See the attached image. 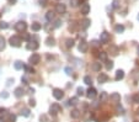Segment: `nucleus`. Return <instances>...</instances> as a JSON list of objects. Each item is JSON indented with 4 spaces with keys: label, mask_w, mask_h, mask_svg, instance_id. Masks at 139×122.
I'll return each mask as SVG.
<instances>
[{
    "label": "nucleus",
    "mask_w": 139,
    "mask_h": 122,
    "mask_svg": "<svg viewBox=\"0 0 139 122\" xmlns=\"http://www.w3.org/2000/svg\"><path fill=\"white\" fill-rule=\"evenodd\" d=\"M107 99H108V95L106 93H101V95H100V101H101V102H105Z\"/></svg>",
    "instance_id": "c756f323"
},
{
    "label": "nucleus",
    "mask_w": 139,
    "mask_h": 122,
    "mask_svg": "<svg viewBox=\"0 0 139 122\" xmlns=\"http://www.w3.org/2000/svg\"><path fill=\"white\" fill-rule=\"evenodd\" d=\"M40 121L41 122H48V117H47V115H41L40 116Z\"/></svg>",
    "instance_id": "58836bf2"
},
{
    "label": "nucleus",
    "mask_w": 139,
    "mask_h": 122,
    "mask_svg": "<svg viewBox=\"0 0 139 122\" xmlns=\"http://www.w3.org/2000/svg\"><path fill=\"white\" fill-rule=\"evenodd\" d=\"M5 112H6V110H5V108H0V116L4 115Z\"/></svg>",
    "instance_id": "3c124183"
},
{
    "label": "nucleus",
    "mask_w": 139,
    "mask_h": 122,
    "mask_svg": "<svg viewBox=\"0 0 139 122\" xmlns=\"http://www.w3.org/2000/svg\"><path fill=\"white\" fill-rule=\"evenodd\" d=\"M11 83H14V79H7V84H6V85L10 86V85H11Z\"/></svg>",
    "instance_id": "8fccbe9b"
},
{
    "label": "nucleus",
    "mask_w": 139,
    "mask_h": 122,
    "mask_svg": "<svg viewBox=\"0 0 139 122\" xmlns=\"http://www.w3.org/2000/svg\"><path fill=\"white\" fill-rule=\"evenodd\" d=\"M46 44H47V46H49V47H53V46L56 44V40H54L52 36L47 37V38H46Z\"/></svg>",
    "instance_id": "a211bd4d"
},
{
    "label": "nucleus",
    "mask_w": 139,
    "mask_h": 122,
    "mask_svg": "<svg viewBox=\"0 0 139 122\" xmlns=\"http://www.w3.org/2000/svg\"><path fill=\"white\" fill-rule=\"evenodd\" d=\"M112 7H113V9H117V7H118V0H113V3H112Z\"/></svg>",
    "instance_id": "37998d69"
},
{
    "label": "nucleus",
    "mask_w": 139,
    "mask_h": 122,
    "mask_svg": "<svg viewBox=\"0 0 139 122\" xmlns=\"http://www.w3.org/2000/svg\"><path fill=\"white\" fill-rule=\"evenodd\" d=\"M23 69H25V72L28 73V74H33V73H35V69L32 68V65H25Z\"/></svg>",
    "instance_id": "b1692460"
},
{
    "label": "nucleus",
    "mask_w": 139,
    "mask_h": 122,
    "mask_svg": "<svg viewBox=\"0 0 139 122\" xmlns=\"http://www.w3.org/2000/svg\"><path fill=\"white\" fill-rule=\"evenodd\" d=\"M9 120H10V122H15V121H16V116H15L14 114L9 115Z\"/></svg>",
    "instance_id": "79ce46f5"
},
{
    "label": "nucleus",
    "mask_w": 139,
    "mask_h": 122,
    "mask_svg": "<svg viewBox=\"0 0 139 122\" xmlns=\"http://www.w3.org/2000/svg\"><path fill=\"white\" fill-rule=\"evenodd\" d=\"M0 17H1V13H0Z\"/></svg>",
    "instance_id": "bf43d9fd"
},
{
    "label": "nucleus",
    "mask_w": 139,
    "mask_h": 122,
    "mask_svg": "<svg viewBox=\"0 0 139 122\" xmlns=\"http://www.w3.org/2000/svg\"><path fill=\"white\" fill-rule=\"evenodd\" d=\"M100 43H101V42H98V41H91V44H92L94 47H97Z\"/></svg>",
    "instance_id": "de8ad7c7"
},
{
    "label": "nucleus",
    "mask_w": 139,
    "mask_h": 122,
    "mask_svg": "<svg viewBox=\"0 0 139 122\" xmlns=\"http://www.w3.org/2000/svg\"><path fill=\"white\" fill-rule=\"evenodd\" d=\"M65 10H67V7H65L64 4H57L56 5V11L58 14H64Z\"/></svg>",
    "instance_id": "ddd939ff"
},
{
    "label": "nucleus",
    "mask_w": 139,
    "mask_h": 122,
    "mask_svg": "<svg viewBox=\"0 0 139 122\" xmlns=\"http://www.w3.org/2000/svg\"><path fill=\"white\" fill-rule=\"evenodd\" d=\"M53 96L56 97L57 100H60V99H63V96H64V93H63L62 89L56 88V89H53Z\"/></svg>",
    "instance_id": "0eeeda50"
},
{
    "label": "nucleus",
    "mask_w": 139,
    "mask_h": 122,
    "mask_svg": "<svg viewBox=\"0 0 139 122\" xmlns=\"http://www.w3.org/2000/svg\"><path fill=\"white\" fill-rule=\"evenodd\" d=\"M31 29H32V31L37 32V31H40V30L42 29V25L40 22H33V23L31 25Z\"/></svg>",
    "instance_id": "6ab92c4d"
},
{
    "label": "nucleus",
    "mask_w": 139,
    "mask_h": 122,
    "mask_svg": "<svg viewBox=\"0 0 139 122\" xmlns=\"http://www.w3.org/2000/svg\"><path fill=\"white\" fill-rule=\"evenodd\" d=\"M27 29V23L25 21H19L15 23V30L17 31V32H25Z\"/></svg>",
    "instance_id": "7ed1b4c3"
},
{
    "label": "nucleus",
    "mask_w": 139,
    "mask_h": 122,
    "mask_svg": "<svg viewBox=\"0 0 139 122\" xmlns=\"http://www.w3.org/2000/svg\"><path fill=\"white\" fill-rule=\"evenodd\" d=\"M38 1H40L41 6H47V4H48V0H38Z\"/></svg>",
    "instance_id": "ea45409f"
},
{
    "label": "nucleus",
    "mask_w": 139,
    "mask_h": 122,
    "mask_svg": "<svg viewBox=\"0 0 139 122\" xmlns=\"http://www.w3.org/2000/svg\"><path fill=\"white\" fill-rule=\"evenodd\" d=\"M116 111H117V115H124V108L122 107L121 105L116 106Z\"/></svg>",
    "instance_id": "bb28decb"
},
{
    "label": "nucleus",
    "mask_w": 139,
    "mask_h": 122,
    "mask_svg": "<svg viewBox=\"0 0 139 122\" xmlns=\"http://www.w3.org/2000/svg\"><path fill=\"white\" fill-rule=\"evenodd\" d=\"M97 81L100 83V84L107 83V81H108V75H107L106 73H101V74L97 77Z\"/></svg>",
    "instance_id": "6e6552de"
},
{
    "label": "nucleus",
    "mask_w": 139,
    "mask_h": 122,
    "mask_svg": "<svg viewBox=\"0 0 139 122\" xmlns=\"http://www.w3.org/2000/svg\"><path fill=\"white\" fill-rule=\"evenodd\" d=\"M23 38H25L26 41H28V42H30V40H31V36H30V35H25V36H23Z\"/></svg>",
    "instance_id": "09e8293b"
},
{
    "label": "nucleus",
    "mask_w": 139,
    "mask_h": 122,
    "mask_svg": "<svg viewBox=\"0 0 139 122\" xmlns=\"http://www.w3.org/2000/svg\"><path fill=\"white\" fill-rule=\"evenodd\" d=\"M106 68L110 70V69H112L113 68V62L112 60H106Z\"/></svg>",
    "instance_id": "f704fd0d"
},
{
    "label": "nucleus",
    "mask_w": 139,
    "mask_h": 122,
    "mask_svg": "<svg viewBox=\"0 0 139 122\" xmlns=\"http://www.w3.org/2000/svg\"><path fill=\"white\" fill-rule=\"evenodd\" d=\"M98 58H100L101 60L106 62V60H107V53H106V52H100V53H98Z\"/></svg>",
    "instance_id": "cd10ccee"
},
{
    "label": "nucleus",
    "mask_w": 139,
    "mask_h": 122,
    "mask_svg": "<svg viewBox=\"0 0 139 122\" xmlns=\"http://www.w3.org/2000/svg\"><path fill=\"white\" fill-rule=\"evenodd\" d=\"M7 27H9V25H7V22H5V21H1V22H0V29L6 30Z\"/></svg>",
    "instance_id": "e433bc0d"
},
{
    "label": "nucleus",
    "mask_w": 139,
    "mask_h": 122,
    "mask_svg": "<svg viewBox=\"0 0 139 122\" xmlns=\"http://www.w3.org/2000/svg\"><path fill=\"white\" fill-rule=\"evenodd\" d=\"M0 97H1V99H7V97H9V93H7V91H1V93H0Z\"/></svg>",
    "instance_id": "4c0bfd02"
},
{
    "label": "nucleus",
    "mask_w": 139,
    "mask_h": 122,
    "mask_svg": "<svg viewBox=\"0 0 139 122\" xmlns=\"http://www.w3.org/2000/svg\"><path fill=\"white\" fill-rule=\"evenodd\" d=\"M0 122H4V120H1V118H0Z\"/></svg>",
    "instance_id": "5fc2aeb1"
},
{
    "label": "nucleus",
    "mask_w": 139,
    "mask_h": 122,
    "mask_svg": "<svg viewBox=\"0 0 139 122\" xmlns=\"http://www.w3.org/2000/svg\"><path fill=\"white\" fill-rule=\"evenodd\" d=\"M57 1H62V0H57Z\"/></svg>",
    "instance_id": "4d7b16f0"
},
{
    "label": "nucleus",
    "mask_w": 139,
    "mask_h": 122,
    "mask_svg": "<svg viewBox=\"0 0 139 122\" xmlns=\"http://www.w3.org/2000/svg\"><path fill=\"white\" fill-rule=\"evenodd\" d=\"M96 95H97V91H96V89L95 88H89L87 89V91H86V96L90 99V100H94L95 97H96Z\"/></svg>",
    "instance_id": "39448f33"
},
{
    "label": "nucleus",
    "mask_w": 139,
    "mask_h": 122,
    "mask_svg": "<svg viewBox=\"0 0 139 122\" xmlns=\"http://www.w3.org/2000/svg\"><path fill=\"white\" fill-rule=\"evenodd\" d=\"M77 93L79 96H83L84 94H85V90H84V88H81V86H79L78 88V90H77Z\"/></svg>",
    "instance_id": "c9c22d12"
},
{
    "label": "nucleus",
    "mask_w": 139,
    "mask_h": 122,
    "mask_svg": "<svg viewBox=\"0 0 139 122\" xmlns=\"http://www.w3.org/2000/svg\"><path fill=\"white\" fill-rule=\"evenodd\" d=\"M132 101L134 102V104H139V93L133 94V96H132Z\"/></svg>",
    "instance_id": "c85d7f7f"
},
{
    "label": "nucleus",
    "mask_w": 139,
    "mask_h": 122,
    "mask_svg": "<svg viewBox=\"0 0 139 122\" xmlns=\"http://www.w3.org/2000/svg\"><path fill=\"white\" fill-rule=\"evenodd\" d=\"M110 99H111L112 102H119L121 101V95L118 93H112L110 95Z\"/></svg>",
    "instance_id": "4468645a"
},
{
    "label": "nucleus",
    "mask_w": 139,
    "mask_h": 122,
    "mask_svg": "<svg viewBox=\"0 0 139 122\" xmlns=\"http://www.w3.org/2000/svg\"><path fill=\"white\" fill-rule=\"evenodd\" d=\"M28 91H30L31 94H33V93H35V89H33V88H30V90H28Z\"/></svg>",
    "instance_id": "864d4df0"
},
{
    "label": "nucleus",
    "mask_w": 139,
    "mask_h": 122,
    "mask_svg": "<svg viewBox=\"0 0 139 122\" xmlns=\"http://www.w3.org/2000/svg\"><path fill=\"white\" fill-rule=\"evenodd\" d=\"M64 70H65V73H67L68 75H70V74L73 73V69H71L70 67H65V69H64Z\"/></svg>",
    "instance_id": "a19ab883"
},
{
    "label": "nucleus",
    "mask_w": 139,
    "mask_h": 122,
    "mask_svg": "<svg viewBox=\"0 0 139 122\" xmlns=\"http://www.w3.org/2000/svg\"><path fill=\"white\" fill-rule=\"evenodd\" d=\"M138 20H139V14H138Z\"/></svg>",
    "instance_id": "13d9d810"
},
{
    "label": "nucleus",
    "mask_w": 139,
    "mask_h": 122,
    "mask_svg": "<svg viewBox=\"0 0 139 122\" xmlns=\"http://www.w3.org/2000/svg\"><path fill=\"white\" fill-rule=\"evenodd\" d=\"M138 54H139V47H138Z\"/></svg>",
    "instance_id": "6e6d98bb"
},
{
    "label": "nucleus",
    "mask_w": 139,
    "mask_h": 122,
    "mask_svg": "<svg viewBox=\"0 0 139 122\" xmlns=\"http://www.w3.org/2000/svg\"><path fill=\"white\" fill-rule=\"evenodd\" d=\"M28 104H30V106H32V107H33V106H36V101L33 100V99H31V100L28 101Z\"/></svg>",
    "instance_id": "a18cd8bd"
},
{
    "label": "nucleus",
    "mask_w": 139,
    "mask_h": 122,
    "mask_svg": "<svg viewBox=\"0 0 139 122\" xmlns=\"http://www.w3.org/2000/svg\"><path fill=\"white\" fill-rule=\"evenodd\" d=\"M7 1H9V4L14 5V4H16V1H17V0H7Z\"/></svg>",
    "instance_id": "603ef678"
},
{
    "label": "nucleus",
    "mask_w": 139,
    "mask_h": 122,
    "mask_svg": "<svg viewBox=\"0 0 139 122\" xmlns=\"http://www.w3.org/2000/svg\"><path fill=\"white\" fill-rule=\"evenodd\" d=\"M79 51L81 52V53H85V52H87V48H89V46H87V43L85 42V41H80V43H79Z\"/></svg>",
    "instance_id": "1a4fd4ad"
},
{
    "label": "nucleus",
    "mask_w": 139,
    "mask_h": 122,
    "mask_svg": "<svg viewBox=\"0 0 139 122\" xmlns=\"http://www.w3.org/2000/svg\"><path fill=\"white\" fill-rule=\"evenodd\" d=\"M110 40H111V36H110V33L108 32H102L101 35H100V42L101 44H105V43H108L110 42Z\"/></svg>",
    "instance_id": "20e7f679"
},
{
    "label": "nucleus",
    "mask_w": 139,
    "mask_h": 122,
    "mask_svg": "<svg viewBox=\"0 0 139 122\" xmlns=\"http://www.w3.org/2000/svg\"><path fill=\"white\" fill-rule=\"evenodd\" d=\"M23 94H25V91H23V89H22V88H16V89H15V91H14L15 97H17V99L22 97V96H23Z\"/></svg>",
    "instance_id": "f8f14e48"
},
{
    "label": "nucleus",
    "mask_w": 139,
    "mask_h": 122,
    "mask_svg": "<svg viewBox=\"0 0 139 122\" xmlns=\"http://www.w3.org/2000/svg\"><path fill=\"white\" fill-rule=\"evenodd\" d=\"M91 25V20L90 19H84L83 21H81V27H83L84 30L89 29V26Z\"/></svg>",
    "instance_id": "f3484780"
},
{
    "label": "nucleus",
    "mask_w": 139,
    "mask_h": 122,
    "mask_svg": "<svg viewBox=\"0 0 139 122\" xmlns=\"http://www.w3.org/2000/svg\"><path fill=\"white\" fill-rule=\"evenodd\" d=\"M21 115L23 116V117H28V116H30V110H28V108H23V110L21 111Z\"/></svg>",
    "instance_id": "72a5a7b5"
},
{
    "label": "nucleus",
    "mask_w": 139,
    "mask_h": 122,
    "mask_svg": "<svg viewBox=\"0 0 139 122\" xmlns=\"http://www.w3.org/2000/svg\"><path fill=\"white\" fill-rule=\"evenodd\" d=\"M26 48H27L28 51H36L38 48V43L35 42V41H30V42L26 44Z\"/></svg>",
    "instance_id": "9d476101"
},
{
    "label": "nucleus",
    "mask_w": 139,
    "mask_h": 122,
    "mask_svg": "<svg viewBox=\"0 0 139 122\" xmlns=\"http://www.w3.org/2000/svg\"><path fill=\"white\" fill-rule=\"evenodd\" d=\"M74 46V40L73 38H67L65 40V47L67 48H71Z\"/></svg>",
    "instance_id": "5701e85b"
},
{
    "label": "nucleus",
    "mask_w": 139,
    "mask_h": 122,
    "mask_svg": "<svg viewBox=\"0 0 139 122\" xmlns=\"http://www.w3.org/2000/svg\"><path fill=\"white\" fill-rule=\"evenodd\" d=\"M69 4H70V6L77 7L78 5L80 4V0H70V1H69Z\"/></svg>",
    "instance_id": "2f4dec72"
},
{
    "label": "nucleus",
    "mask_w": 139,
    "mask_h": 122,
    "mask_svg": "<svg viewBox=\"0 0 139 122\" xmlns=\"http://www.w3.org/2000/svg\"><path fill=\"white\" fill-rule=\"evenodd\" d=\"M115 31H116V33H123V32H124V26L121 25V23H118V25H116Z\"/></svg>",
    "instance_id": "4be33fe9"
},
{
    "label": "nucleus",
    "mask_w": 139,
    "mask_h": 122,
    "mask_svg": "<svg viewBox=\"0 0 139 122\" xmlns=\"http://www.w3.org/2000/svg\"><path fill=\"white\" fill-rule=\"evenodd\" d=\"M21 81H22V84H25V85H27L28 84V80H27L26 77H22V78H21Z\"/></svg>",
    "instance_id": "c03bdc74"
},
{
    "label": "nucleus",
    "mask_w": 139,
    "mask_h": 122,
    "mask_svg": "<svg viewBox=\"0 0 139 122\" xmlns=\"http://www.w3.org/2000/svg\"><path fill=\"white\" fill-rule=\"evenodd\" d=\"M84 83H85L86 85H91V84H92V79H91L90 75H85V77H84Z\"/></svg>",
    "instance_id": "393cba45"
},
{
    "label": "nucleus",
    "mask_w": 139,
    "mask_h": 122,
    "mask_svg": "<svg viewBox=\"0 0 139 122\" xmlns=\"http://www.w3.org/2000/svg\"><path fill=\"white\" fill-rule=\"evenodd\" d=\"M23 67H25V64H23L21 60H16V62L14 63V68L16 69V70H20V69H22Z\"/></svg>",
    "instance_id": "412c9836"
},
{
    "label": "nucleus",
    "mask_w": 139,
    "mask_h": 122,
    "mask_svg": "<svg viewBox=\"0 0 139 122\" xmlns=\"http://www.w3.org/2000/svg\"><path fill=\"white\" fill-rule=\"evenodd\" d=\"M4 48H5V40H4V37L0 36V52L4 51Z\"/></svg>",
    "instance_id": "7c9ffc66"
},
{
    "label": "nucleus",
    "mask_w": 139,
    "mask_h": 122,
    "mask_svg": "<svg viewBox=\"0 0 139 122\" xmlns=\"http://www.w3.org/2000/svg\"><path fill=\"white\" fill-rule=\"evenodd\" d=\"M80 13H81L83 15H87L89 13H90V5H89V4H86V3L83 4L81 7H80Z\"/></svg>",
    "instance_id": "9b49d317"
},
{
    "label": "nucleus",
    "mask_w": 139,
    "mask_h": 122,
    "mask_svg": "<svg viewBox=\"0 0 139 122\" xmlns=\"http://www.w3.org/2000/svg\"><path fill=\"white\" fill-rule=\"evenodd\" d=\"M62 111V106L59 105V104H52V106H50V108H49V114L52 116H57L59 112Z\"/></svg>",
    "instance_id": "f03ea898"
},
{
    "label": "nucleus",
    "mask_w": 139,
    "mask_h": 122,
    "mask_svg": "<svg viewBox=\"0 0 139 122\" xmlns=\"http://www.w3.org/2000/svg\"><path fill=\"white\" fill-rule=\"evenodd\" d=\"M70 116H71V118H79L80 117V111L78 108H74V110H71Z\"/></svg>",
    "instance_id": "aec40b11"
},
{
    "label": "nucleus",
    "mask_w": 139,
    "mask_h": 122,
    "mask_svg": "<svg viewBox=\"0 0 139 122\" xmlns=\"http://www.w3.org/2000/svg\"><path fill=\"white\" fill-rule=\"evenodd\" d=\"M123 78H124V72H123L122 69L117 70V72H116V75H115V79L117 80V81H119V80H122Z\"/></svg>",
    "instance_id": "dca6fc26"
},
{
    "label": "nucleus",
    "mask_w": 139,
    "mask_h": 122,
    "mask_svg": "<svg viewBox=\"0 0 139 122\" xmlns=\"http://www.w3.org/2000/svg\"><path fill=\"white\" fill-rule=\"evenodd\" d=\"M21 42H22V40H21V37H19V36H11L10 40H9V43H10L11 47H20Z\"/></svg>",
    "instance_id": "f257e3e1"
},
{
    "label": "nucleus",
    "mask_w": 139,
    "mask_h": 122,
    "mask_svg": "<svg viewBox=\"0 0 139 122\" xmlns=\"http://www.w3.org/2000/svg\"><path fill=\"white\" fill-rule=\"evenodd\" d=\"M101 68H102V65L100 62H95L91 64V70H94V72H101Z\"/></svg>",
    "instance_id": "2eb2a0df"
},
{
    "label": "nucleus",
    "mask_w": 139,
    "mask_h": 122,
    "mask_svg": "<svg viewBox=\"0 0 139 122\" xmlns=\"http://www.w3.org/2000/svg\"><path fill=\"white\" fill-rule=\"evenodd\" d=\"M78 104V97H71V99H69V101H68V105H77Z\"/></svg>",
    "instance_id": "473e14b6"
},
{
    "label": "nucleus",
    "mask_w": 139,
    "mask_h": 122,
    "mask_svg": "<svg viewBox=\"0 0 139 122\" xmlns=\"http://www.w3.org/2000/svg\"><path fill=\"white\" fill-rule=\"evenodd\" d=\"M53 19H54V14H53L52 11H48V13L46 14V20L50 22L52 20H53Z\"/></svg>",
    "instance_id": "a878e982"
},
{
    "label": "nucleus",
    "mask_w": 139,
    "mask_h": 122,
    "mask_svg": "<svg viewBox=\"0 0 139 122\" xmlns=\"http://www.w3.org/2000/svg\"><path fill=\"white\" fill-rule=\"evenodd\" d=\"M60 25H62V21H60V20H57L56 21V23H54V27H59V26H60Z\"/></svg>",
    "instance_id": "49530a36"
},
{
    "label": "nucleus",
    "mask_w": 139,
    "mask_h": 122,
    "mask_svg": "<svg viewBox=\"0 0 139 122\" xmlns=\"http://www.w3.org/2000/svg\"><path fill=\"white\" fill-rule=\"evenodd\" d=\"M30 63L31 64H38L40 63V60H41V56L38 54V53H32V56L30 57Z\"/></svg>",
    "instance_id": "423d86ee"
}]
</instances>
